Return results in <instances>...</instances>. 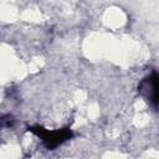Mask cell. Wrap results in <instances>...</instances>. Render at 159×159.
Wrapping results in <instances>:
<instances>
[{"mask_svg":"<svg viewBox=\"0 0 159 159\" xmlns=\"http://www.w3.org/2000/svg\"><path fill=\"white\" fill-rule=\"evenodd\" d=\"M139 93L149 103V106L159 111V72L147 76L140 82Z\"/></svg>","mask_w":159,"mask_h":159,"instance_id":"obj_1","label":"cell"},{"mask_svg":"<svg viewBox=\"0 0 159 159\" xmlns=\"http://www.w3.org/2000/svg\"><path fill=\"white\" fill-rule=\"evenodd\" d=\"M31 130L34 133H36L48 148H55V147L62 144L72 134L71 130L67 128L66 129H55V130H48L45 128H32Z\"/></svg>","mask_w":159,"mask_h":159,"instance_id":"obj_2","label":"cell"}]
</instances>
